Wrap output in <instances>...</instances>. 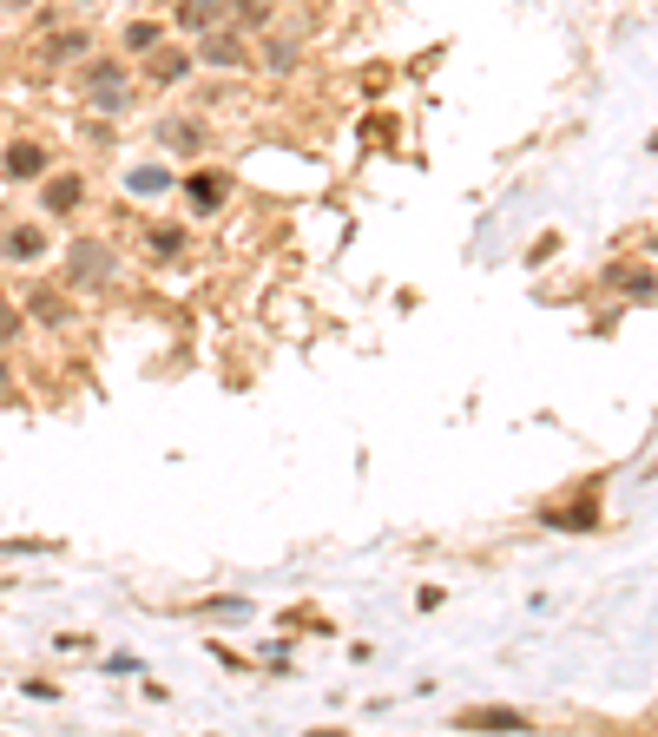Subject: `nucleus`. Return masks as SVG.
<instances>
[{
    "label": "nucleus",
    "mask_w": 658,
    "mask_h": 737,
    "mask_svg": "<svg viewBox=\"0 0 658 737\" xmlns=\"http://www.w3.org/2000/svg\"><path fill=\"white\" fill-rule=\"evenodd\" d=\"M112 277H119V251H112L106 237H79L73 251H66V283H79V290H106Z\"/></svg>",
    "instance_id": "1"
},
{
    "label": "nucleus",
    "mask_w": 658,
    "mask_h": 737,
    "mask_svg": "<svg viewBox=\"0 0 658 737\" xmlns=\"http://www.w3.org/2000/svg\"><path fill=\"white\" fill-rule=\"evenodd\" d=\"M79 93H86V106H93V112H106V119H119V112L132 106V99H126V66H119V60H86Z\"/></svg>",
    "instance_id": "2"
},
{
    "label": "nucleus",
    "mask_w": 658,
    "mask_h": 737,
    "mask_svg": "<svg viewBox=\"0 0 658 737\" xmlns=\"http://www.w3.org/2000/svg\"><path fill=\"white\" fill-rule=\"evenodd\" d=\"M244 60H251V53H244V33L224 27V20H218V27H204L198 47H191V66H224V73H231V66H244Z\"/></svg>",
    "instance_id": "3"
},
{
    "label": "nucleus",
    "mask_w": 658,
    "mask_h": 737,
    "mask_svg": "<svg viewBox=\"0 0 658 737\" xmlns=\"http://www.w3.org/2000/svg\"><path fill=\"white\" fill-rule=\"evenodd\" d=\"M86 47H93V33H86V27H60V33H47V40H40V53H33V73H60V66L86 60Z\"/></svg>",
    "instance_id": "4"
},
{
    "label": "nucleus",
    "mask_w": 658,
    "mask_h": 737,
    "mask_svg": "<svg viewBox=\"0 0 658 737\" xmlns=\"http://www.w3.org/2000/svg\"><path fill=\"white\" fill-rule=\"evenodd\" d=\"M53 172V152L40 139H14L7 152H0V178H14V185H33V178Z\"/></svg>",
    "instance_id": "5"
},
{
    "label": "nucleus",
    "mask_w": 658,
    "mask_h": 737,
    "mask_svg": "<svg viewBox=\"0 0 658 737\" xmlns=\"http://www.w3.org/2000/svg\"><path fill=\"white\" fill-rule=\"evenodd\" d=\"M40 204H47L53 218H73L79 204H86V178L79 172H47L40 178Z\"/></svg>",
    "instance_id": "6"
},
{
    "label": "nucleus",
    "mask_w": 658,
    "mask_h": 737,
    "mask_svg": "<svg viewBox=\"0 0 658 737\" xmlns=\"http://www.w3.org/2000/svg\"><path fill=\"white\" fill-rule=\"evenodd\" d=\"M152 139L165 145V152H204V145H211V126H204V119H158Z\"/></svg>",
    "instance_id": "7"
},
{
    "label": "nucleus",
    "mask_w": 658,
    "mask_h": 737,
    "mask_svg": "<svg viewBox=\"0 0 658 737\" xmlns=\"http://www.w3.org/2000/svg\"><path fill=\"white\" fill-rule=\"evenodd\" d=\"M185 198H191L198 218H211V211H224V198H231V178H224V172H191L185 178Z\"/></svg>",
    "instance_id": "8"
},
{
    "label": "nucleus",
    "mask_w": 658,
    "mask_h": 737,
    "mask_svg": "<svg viewBox=\"0 0 658 737\" xmlns=\"http://www.w3.org/2000/svg\"><path fill=\"white\" fill-rule=\"evenodd\" d=\"M0 257H7V264H40V257H47V231H40V224L0 231Z\"/></svg>",
    "instance_id": "9"
},
{
    "label": "nucleus",
    "mask_w": 658,
    "mask_h": 737,
    "mask_svg": "<svg viewBox=\"0 0 658 737\" xmlns=\"http://www.w3.org/2000/svg\"><path fill=\"white\" fill-rule=\"evenodd\" d=\"M455 724H461V731H527V711H514V705H468Z\"/></svg>",
    "instance_id": "10"
},
{
    "label": "nucleus",
    "mask_w": 658,
    "mask_h": 737,
    "mask_svg": "<svg viewBox=\"0 0 658 737\" xmlns=\"http://www.w3.org/2000/svg\"><path fill=\"white\" fill-rule=\"evenodd\" d=\"M145 60H152V79H158V86H178V79L191 73V53H185V47H165V40H158Z\"/></svg>",
    "instance_id": "11"
},
{
    "label": "nucleus",
    "mask_w": 658,
    "mask_h": 737,
    "mask_svg": "<svg viewBox=\"0 0 658 737\" xmlns=\"http://www.w3.org/2000/svg\"><path fill=\"white\" fill-rule=\"evenodd\" d=\"M224 20V0H178V27L185 33H204Z\"/></svg>",
    "instance_id": "12"
},
{
    "label": "nucleus",
    "mask_w": 658,
    "mask_h": 737,
    "mask_svg": "<svg viewBox=\"0 0 658 737\" xmlns=\"http://www.w3.org/2000/svg\"><path fill=\"white\" fill-rule=\"evenodd\" d=\"M297 66H303V40H290V33L264 40V73H297Z\"/></svg>",
    "instance_id": "13"
},
{
    "label": "nucleus",
    "mask_w": 658,
    "mask_h": 737,
    "mask_svg": "<svg viewBox=\"0 0 658 737\" xmlns=\"http://www.w3.org/2000/svg\"><path fill=\"white\" fill-rule=\"evenodd\" d=\"M145 251H152L158 264H172V257H185V231H178V224H152V231H145Z\"/></svg>",
    "instance_id": "14"
},
{
    "label": "nucleus",
    "mask_w": 658,
    "mask_h": 737,
    "mask_svg": "<svg viewBox=\"0 0 658 737\" xmlns=\"http://www.w3.org/2000/svg\"><path fill=\"white\" fill-rule=\"evenodd\" d=\"M547 527H566V534H593V527H599V507H593V501H580V507H553Z\"/></svg>",
    "instance_id": "15"
},
{
    "label": "nucleus",
    "mask_w": 658,
    "mask_h": 737,
    "mask_svg": "<svg viewBox=\"0 0 658 737\" xmlns=\"http://www.w3.org/2000/svg\"><path fill=\"white\" fill-rule=\"evenodd\" d=\"M158 40H165V33H158V20H132V27H126V33H119V47H126V53H132V60H145V53H152V47H158Z\"/></svg>",
    "instance_id": "16"
},
{
    "label": "nucleus",
    "mask_w": 658,
    "mask_h": 737,
    "mask_svg": "<svg viewBox=\"0 0 658 737\" xmlns=\"http://www.w3.org/2000/svg\"><path fill=\"white\" fill-rule=\"evenodd\" d=\"M27 310L40 316V323H73V303H66L60 290H33V297H27Z\"/></svg>",
    "instance_id": "17"
},
{
    "label": "nucleus",
    "mask_w": 658,
    "mask_h": 737,
    "mask_svg": "<svg viewBox=\"0 0 658 737\" xmlns=\"http://www.w3.org/2000/svg\"><path fill=\"white\" fill-rule=\"evenodd\" d=\"M606 283H612V290H632L639 303L652 297V270H645V264H639V270H632V264H612V270H606Z\"/></svg>",
    "instance_id": "18"
},
{
    "label": "nucleus",
    "mask_w": 658,
    "mask_h": 737,
    "mask_svg": "<svg viewBox=\"0 0 658 737\" xmlns=\"http://www.w3.org/2000/svg\"><path fill=\"white\" fill-rule=\"evenodd\" d=\"M224 20H237V33H251L270 20V0H224Z\"/></svg>",
    "instance_id": "19"
},
{
    "label": "nucleus",
    "mask_w": 658,
    "mask_h": 737,
    "mask_svg": "<svg viewBox=\"0 0 658 737\" xmlns=\"http://www.w3.org/2000/svg\"><path fill=\"white\" fill-rule=\"evenodd\" d=\"M126 185L139 191V198H158V191H172V172H165V165H139V172H132Z\"/></svg>",
    "instance_id": "20"
},
{
    "label": "nucleus",
    "mask_w": 658,
    "mask_h": 737,
    "mask_svg": "<svg viewBox=\"0 0 658 737\" xmlns=\"http://www.w3.org/2000/svg\"><path fill=\"white\" fill-rule=\"evenodd\" d=\"M20 323H27V316H20V303H7V297H0V349H7V343L20 336Z\"/></svg>",
    "instance_id": "21"
},
{
    "label": "nucleus",
    "mask_w": 658,
    "mask_h": 737,
    "mask_svg": "<svg viewBox=\"0 0 658 737\" xmlns=\"http://www.w3.org/2000/svg\"><path fill=\"white\" fill-rule=\"evenodd\" d=\"M0 402H14V369L0 362Z\"/></svg>",
    "instance_id": "22"
}]
</instances>
